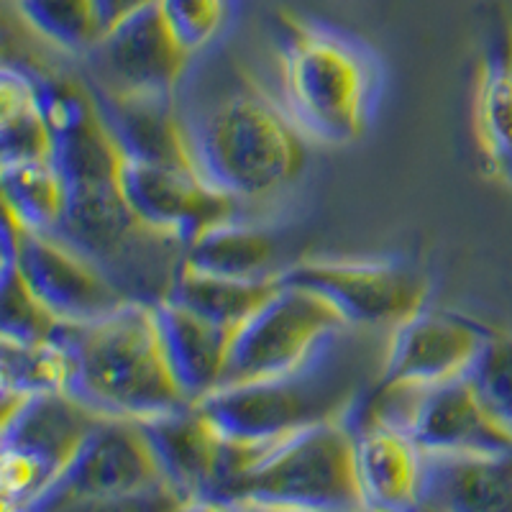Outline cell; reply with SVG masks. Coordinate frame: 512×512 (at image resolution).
Returning a JSON list of instances; mask_svg holds the SVG:
<instances>
[{"mask_svg": "<svg viewBox=\"0 0 512 512\" xmlns=\"http://www.w3.org/2000/svg\"><path fill=\"white\" fill-rule=\"evenodd\" d=\"M177 108L198 172L236 203L272 198L303 175L308 141L239 59L192 62Z\"/></svg>", "mask_w": 512, "mask_h": 512, "instance_id": "obj_1", "label": "cell"}, {"mask_svg": "<svg viewBox=\"0 0 512 512\" xmlns=\"http://www.w3.org/2000/svg\"><path fill=\"white\" fill-rule=\"evenodd\" d=\"M277 26L280 103L305 141L351 146L372 126L384 93V67L349 31L282 8Z\"/></svg>", "mask_w": 512, "mask_h": 512, "instance_id": "obj_2", "label": "cell"}, {"mask_svg": "<svg viewBox=\"0 0 512 512\" xmlns=\"http://www.w3.org/2000/svg\"><path fill=\"white\" fill-rule=\"evenodd\" d=\"M75 354L70 395L100 418H162L192 405L180 390L159 338L152 303L126 300L111 315L67 326Z\"/></svg>", "mask_w": 512, "mask_h": 512, "instance_id": "obj_3", "label": "cell"}, {"mask_svg": "<svg viewBox=\"0 0 512 512\" xmlns=\"http://www.w3.org/2000/svg\"><path fill=\"white\" fill-rule=\"evenodd\" d=\"M338 338L300 372L221 387L195 402V410L223 441L256 454L308 425L344 418L367 390L349 361L336 354Z\"/></svg>", "mask_w": 512, "mask_h": 512, "instance_id": "obj_4", "label": "cell"}, {"mask_svg": "<svg viewBox=\"0 0 512 512\" xmlns=\"http://www.w3.org/2000/svg\"><path fill=\"white\" fill-rule=\"evenodd\" d=\"M226 507L364 510L349 415L308 425L262 451L233 482Z\"/></svg>", "mask_w": 512, "mask_h": 512, "instance_id": "obj_5", "label": "cell"}, {"mask_svg": "<svg viewBox=\"0 0 512 512\" xmlns=\"http://www.w3.org/2000/svg\"><path fill=\"white\" fill-rule=\"evenodd\" d=\"M100 415L70 392L36 397L3 395L0 428V507L34 510L62 477Z\"/></svg>", "mask_w": 512, "mask_h": 512, "instance_id": "obj_6", "label": "cell"}, {"mask_svg": "<svg viewBox=\"0 0 512 512\" xmlns=\"http://www.w3.org/2000/svg\"><path fill=\"white\" fill-rule=\"evenodd\" d=\"M344 331L349 326L331 303L282 282L280 290L233 331L218 390L300 372Z\"/></svg>", "mask_w": 512, "mask_h": 512, "instance_id": "obj_7", "label": "cell"}, {"mask_svg": "<svg viewBox=\"0 0 512 512\" xmlns=\"http://www.w3.org/2000/svg\"><path fill=\"white\" fill-rule=\"evenodd\" d=\"M154 497L177 507L141 423L100 418L34 510L146 505Z\"/></svg>", "mask_w": 512, "mask_h": 512, "instance_id": "obj_8", "label": "cell"}, {"mask_svg": "<svg viewBox=\"0 0 512 512\" xmlns=\"http://www.w3.org/2000/svg\"><path fill=\"white\" fill-rule=\"evenodd\" d=\"M285 285L315 292L349 328H395L428 305V280L392 256H305L280 272Z\"/></svg>", "mask_w": 512, "mask_h": 512, "instance_id": "obj_9", "label": "cell"}, {"mask_svg": "<svg viewBox=\"0 0 512 512\" xmlns=\"http://www.w3.org/2000/svg\"><path fill=\"white\" fill-rule=\"evenodd\" d=\"M11 267L64 326L95 323L131 300L103 267L59 233L24 231L3 213V269Z\"/></svg>", "mask_w": 512, "mask_h": 512, "instance_id": "obj_10", "label": "cell"}, {"mask_svg": "<svg viewBox=\"0 0 512 512\" xmlns=\"http://www.w3.org/2000/svg\"><path fill=\"white\" fill-rule=\"evenodd\" d=\"M495 336L469 315L425 305L392 328L377 379L367 392H423L466 377Z\"/></svg>", "mask_w": 512, "mask_h": 512, "instance_id": "obj_11", "label": "cell"}, {"mask_svg": "<svg viewBox=\"0 0 512 512\" xmlns=\"http://www.w3.org/2000/svg\"><path fill=\"white\" fill-rule=\"evenodd\" d=\"M192 62L157 3L105 31L82 57L90 88L134 100H177Z\"/></svg>", "mask_w": 512, "mask_h": 512, "instance_id": "obj_12", "label": "cell"}, {"mask_svg": "<svg viewBox=\"0 0 512 512\" xmlns=\"http://www.w3.org/2000/svg\"><path fill=\"white\" fill-rule=\"evenodd\" d=\"M167 492L177 507H226L233 482L256 459V451L223 441L195 405L141 423Z\"/></svg>", "mask_w": 512, "mask_h": 512, "instance_id": "obj_13", "label": "cell"}, {"mask_svg": "<svg viewBox=\"0 0 512 512\" xmlns=\"http://www.w3.org/2000/svg\"><path fill=\"white\" fill-rule=\"evenodd\" d=\"M364 397L405 420L425 454L510 456L512 433L489 413L469 374L423 392Z\"/></svg>", "mask_w": 512, "mask_h": 512, "instance_id": "obj_14", "label": "cell"}, {"mask_svg": "<svg viewBox=\"0 0 512 512\" xmlns=\"http://www.w3.org/2000/svg\"><path fill=\"white\" fill-rule=\"evenodd\" d=\"M118 182L123 198L146 228L180 241H192L203 228L239 213V203L210 187L195 167L121 157Z\"/></svg>", "mask_w": 512, "mask_h": 512, "instance_id": "obj_15", "label": "cell"}, {"mask_svg": "<svg viewBox=\"0 0 512 512\" xmlns=\"http://www.w3.org/2000/svg\"><path fill=\"white\" fill-rule=\"evenodd\" d=\"M364 510H420L425 451L405 420L361 397L349 413Z\"/></svg>", "mask_w": 512, "mask_h": 512, "instance_id": "obj_16", "label": "cell"}, {"mask_svg": "<svg viewBox=\"0 0 512 512\" xmlns=\"http://www.w3.org/2000/svg\"><path fill=\"white\" fill-rule=\"evenodd\" d=\"M472 131L482 175L512 192V16L479 59Z\"/></svg>", "mask_w": 512, "mask_h": 512, "instance_id": "obj_17", "label": "cell"}, {"mask_svg": "<svg viewBox=\"0 0 512 512\" xmlns=\"http://www.w3.org/2000/svg\"><path fill=\"white\" fill-rule=\"evenodd\" d=\"M152 308L169 369L187 400L195 405L218 390L226 372L233 331L200 318L169 297L154 300Z\"/></svg>", "mask_w": 512, "mask_h": 512, "instance_id": "obj_18", "label": "cell"}, {"mask_svg": "<svg viewBox=\"0 0 512 512\" xmlns=\"http://www.w3.org/2000/svg\"><path fill=\"white\" fill-rule=\"evenodd\" d=\"M420 510L507 512L512 510L510 456L425 454Z\"/></svg>", "mask_w": 512, "mask_h": 512, "instance_id": "obj_19", "label": "cell"}, {"mask_svg": "<svg viewBox=\"0 0 512 512\" xmlns=\"http://www.w3.org/2000/svg\"><path fill=\"white\" fill-rule=\"evenodd\" d=\"M280 239L262 223L241 221L239 213L203 228L182 249V267L228 280H262L280 274Z\"/></svg>", "mask_w": 512, "mask_h": 512, "instance_id": "obj_20", "label": "cell"}, {"mask_svg": "<svg viewBox=\"0 0 512 512\" xmlns=\"http://www.w3.org/2000/svg\"><path fill=\"white\" fill-rule=\"evenodd\" d=\"M280 287V274L262 277V280H228L216 274L192 272L180 264L167 297L216 326L236 331Z\"/></svg>", "mask_w": 512, "mask_h": 512, "instance_id": "obj_21", "label": "cell"}, {"mask_svg": "<svg viewBox=\"0 0 512 512\" xmlns=\"http://www.w3.org/2000/svg\"><path fill=\"white\" fill-rule=\"evenodd\" d=\"M0 190L3 213L13 218L18 228L34 233L59 231L67 190L54 159L0 162Z\"/></svg>", "mask_w": 512, "mask_h": 512, "instance_id": "obj_22", "label": "cell"}, {"mask_svg": "<svg viewBox=\"0 0 512 512\" xmlns=\"http://www.w3.org/2000/svg\"><path fill=\"white\" fill-rule=\"evenodd\" d=\"M75 377V354L67 326L59 336L16 341L0 336V395L36 397L67 392Z\"/></svg>", "mask_w": 512, "mask_h": 512, "instance_id": "obj_23", "label": "cell"}, {"mask_svg": "<svg viewBox=\"0 0 512 512\" xmlns=\"http://www.w3.org/2000/svg\"><path fill=\"white\" fill-rule=\"evenodd\" d=\"M52 154V134L29 67L6 62L0 72V162L52 159Z\"/></svg>", "mask_w": 512, "mask_h": 512, "instance_id": "obj_24", "label": "cell"}, {"mask_svg": "<svg viewBox=\"0 0 512 512\" xmlns=\"http://www.w3.org/2000/svg\"><path fill=\"white\" fill-rule=\"evenodd\" d=\"M13 8L39 39L72 57H85L103 36L95 0H13Z\"/></svg>", "mask_w": 512, "mask_h": 512, "instance_id": "obj_25", "label": "cell"}, {"mask_svg": "<svg viewBox=\"0 0 512 512\" xmlns=\"http://www.w3.org/2000/svg\"><path fill=\"white\" fill-rule=\"evenodd\" d=\"M0 290H3L0 336L16 338V341H34V338H52L62 333L64 323H59L36 300V295L26 287L16 267L0 269Z\"/></svg>", "mask_w": 512, "mask_h": 512, "instance_id": "obj_26", "label": "cell"}, {"mask_svg": "<svg viewBox=\"0 0 512 512\" xmlns=\"http://www.w3.org/2000/svg\"><path fill=\"white\" fill-rule=\"evenodd\" d=\"M182 47L198 59L216 44L231 13V0H157Z\"/></svg>", "mask_w": 512, "mask_h": 512, "instance_id": "obj_27", "label": "cell"}, {"mask_svg": "<svg viewBox=\"0 0 512 512\" xmlns=\"http://www.w3.org/2000/svg\"><path fill=\"white\" fill-rule=\"evenodd\" d=\"M469 379L489 413L512 433V338H492Z\"/></svg>", "mask_w": 512, "mask_h": 512, "instance_id": "obj_28", "label": "cell"}, {"mask_svg": "<svg viewBox=\"0 0 512 512\" xmlns=\"http://www.w3.org/2000/svg\"><path fill=\"white\" fill-rule=\"evenodd\" d=\"M157 0H95L100 13V24H103V34L113 26H118L121 21H126L128 16L144 11L146 6H154Z\"/></svg>", "mask_w": 512, "mask_h": 512, "instance_id": "obj_29", "label": "cell"}]
</instances>
